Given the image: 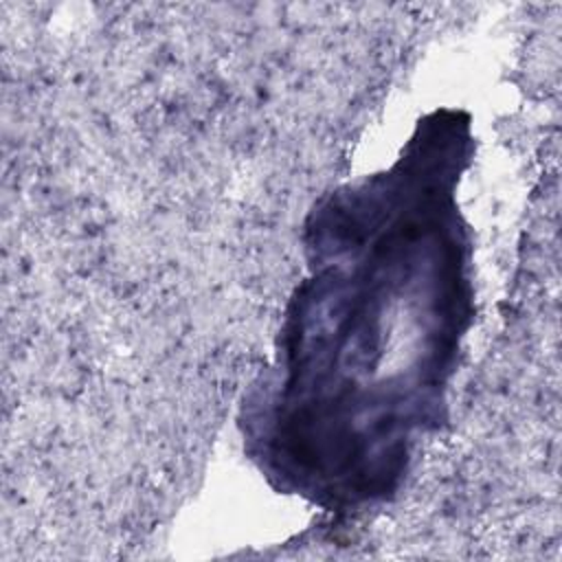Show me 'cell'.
<instances>
[{
	"mask_svg": "<svg viewBox=\"0 0 562 562\" xmlns=\"http://www.w3.org/2000/svg\"><path fill=\"white\" fill-rule=\"evenodd\" d=\"M468 123L426 119L384 173L334 193L310 228L312 274L283 327L266 457L331 496L391 490L432 424L470 321L452 191Z\"/></svg>",
	"mask_w": 562,
	"mask_h": 562,
	"instance_id": "obj_1",
	"label": "cell"
}]
</instances>
